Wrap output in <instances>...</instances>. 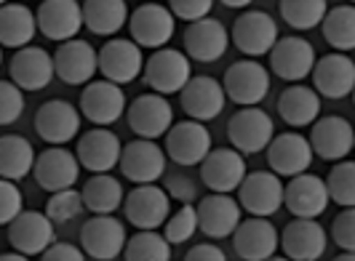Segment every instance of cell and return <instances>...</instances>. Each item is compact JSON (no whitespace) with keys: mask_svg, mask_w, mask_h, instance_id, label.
Segmentation results:
<instances>
[{"mask_svg":"<svg viewBox=\"0 0 355 261\" xmlns=\"http://www.w3.org/2000/svg\"><path fill=\"white\" fill-rule=\"evenodd\" d=\"M144 83L153 88L155 93H163V96H171V93H179L182 86L193 78V64L187 59V53L179 51V48H155L153 56L144 62Z\"/></svg>","mask_w":355,"mask_h":261,"instance_id":"obj_1","label":"cell"},{"mask_svg":"<svg viewBox=\"0 0 355 261\" xmlns=\"http://www.w3.org/2000/svg\"><path fill=\"white\" fill-rule=\"evenodd\" d=\"M128 33H131V40L139 46V48H163L171 37H174V30H177V19L174 14L160 6L155 0H147L139 8L128 11Z\"/></svg>","mask_w":355,"mask_h":261,"instance_id":"obj_2","label":"cell"},{"mask_svg":"<svg viewBox=\"0 0 355 261\" xmlns=\"http://www.w3.org/2000/svg\"><path fill=\"white\" fill-rule=\"evenodd\" d=\"M238 206L251 216H272L284 208V181L272 171H254L238 184Z\"/></svg>","mask_w":355,"mask_h":261,"instance_id":"obj_3","label":"cell"},{"mask_svg":"<svg viewBox=\"0 0 355 261\" xmlns=\"http://www.w3.org/2000/svg\"><path fill=\"white\" fill-rule=\"evenodd\" d=\"M225 96L238 107H254L270 93V72L257 59H241L225 72Z\"/></svg>","mask_w":355,"mask_h":261,"instance_id":"obj_4","label":"cell"},{"mask_svg":"<svg viewBox=\"0 0 355 261\" xmlns=\"http://www.w3.org/2000/svg\"><path fill=\"white\" fill-rule=\"evenodd\" d=\"M275 136L272 118L259 107H241L227 123V139L241 155H257L262 152L270 139Z\"/></svg>","mask_w":355,"mask_h":261,"instance_id":"obj_5","label":"cell"},{"mask_svg":"<svg viewBox=\"0 0 355 261\" xmlns=\"http://www.w3.org/2000/svg\"><path fill=\"white\" fill-rule=\"evenodd\" d=\"M125 226L112 213H94L86 224L80 226V248L86 259L112 261L123 253Z\"/></svg>","mask_w":355,"mask_h":261,"instance_id":"obj_6","label":"cell"},{"mask_svg":"<svg viewBox=\"0 0 355 261\" xmlns=\"http://www.w3.org/2000/svg\"><path fill=\"white\" fill-rule=\"evenodd\" d=\"M125 120L139 139H160L174 123V107L168 105L163 93L150 91L125 105Z\"/></svg>","mask_w":355,"mask_h":261,"instance_id":"obj_7","label":"cell"},{"mask_svg":"<svg viewBox=\"0 0 355 261\" xmlns=\"http://www.w3.org/2000/svg\"><path fill=\"white\" fill-rule=\"evenodd\" d=\"M123 213L137 229H158L171 213V197L158 187V181L137 184L123 197Z\"/></svg>","mask_w":355,"mask_h":261,"instance_id":"obj_8","label":"cell"},{"mask_svg":"<svg viewBox=\"0 0 355 261\" xmlns=\"http://www.w3.org/2000/svg\"><path fill=\"white\" fill-rule=\"evenodd\" d=\"M166 150L160 147L155 139H137L128 141L121 147V171L128 181L134 184H150V181H160V176L166 174Z\"/></svg>","mask_w":355,"mask_h":261,"instance_id":"obj_9","label":"cell"},{"mask_svg":"<svg viewBox=\"0 0 355 261\" xmlns=\"http://www.w3.org/2000/svg\"><path fill=\"white\" fill-rule=\"evenodd\" d=\"M209 150H211V134L206 123L190 118V120L171 123V128L166 131V157H171L179 168L198 165Z\"/></svg>","mask_w":355,"mask_h":261,"instance_id":"obj_10","label":"cell"},{"mask_svg":"<svg viewBox=\"0 0 355 261\" xmlns=\"http://www.w3.org/2000/svg\"><path fill=\"white\" fill-rule=\"evenodd\" d=\"M99 72V59H96V48L80 40V37H70L64 43H59V48L53 53V75L67 83V86H86L94 80V75Z\"/></svg>","mask_w":355,"mask_h":261,"instance_id":"obj_11","label":"cell"},{"mask_svg":"<svg viewBox=\"0 0 355 261\" xmlns=\"http://www.w3.org/2000/svg\"><path fill=\"white\" fill-rule=\"evenodd\" d=\"M267 53H270V70L275 72L281 80H286V83L304 80L313 72V64H315L313 43L297 35L278 37Z\"/></svg>","mask_w":355,"mask_h":261,"instance_id":"obj_12","label":"cell"},{"mask_svg":"<svg viewBox=\"0 0 355 261\" xmlns=\"http://www.w3.org/2000/svg\"><path fill=\"white\" fill-rule=\"evenodd\" d=\"M232 248L243 261L272 259L278 251V229L267 216H249L241 219L232 229Z\"/></svg>","mask_w":355,"mask_h":261,"instance_id":"obj_13","label":"cell"},{"mask_svg":"<svg viewBox=\"0 0 355 261\" xmlns=\"http://www.w3.org/2000/svg\"><path fill=\"white\" fill-rule=\"evenodd\" d=\"M99 59V72L105 75V80H112L118 86H128L142 75L144 59L142 48L134 40L125 37H112L96 51Z\"/></svg>","mask_w":355,"mask_h":261,"instance_id":"obj_14","label":"cell"},{"mask_svg":"<svg viewBox=\"0 0 355 261\" xmlns=\"http://www.w3.org/2000/svg\"><path fill=\"white\" fill-rule=\"evenodd\" d=\"M275 40H278V24L265 11H243L232 24L230 43H235V48L246 53L249 59L265 56Z\"/></svg>","mask_w":355,"mask_h":261,"instance_id":"obj_15","label":"cell"},{"mask_svg":"<svg viewBox=\"0 0 355 261\" xmlns=\"http://www.w3.org/2000/svg\"><path fill=\"white\" fill-rule=\"evenodd\" d=\"M125 112L123 88L112 80H89L80 93V115L94 125H112Z\"/></svg>","mask_w":355,"mask_h":261,"instance_id":"obj_16","label":"cell"},{"mask_svg":"<svg viewBox=\"0 0 355 261\" xmlns=\"http://www.w3.org/2000/svg\"><path fill=\"white\" fill-rule=\"evenodd\" d=\"M326 229L315 219H302L294 216V222L284 226V232L278 235V248H284L286 259L294 261H315L326 253Z\"/></svg>","mask_w":355,"mask_h":261,"instance_id":"obj_17","label":"cell"},{"mask_svg":"<svg viewBox=\"0 0 355 261\" xmlns=\"http://www.w3.org/2000/svg\"><path fill=\"white\" fill-rule=\"evenodd\" d=\"M227 43H230L227 27L219 19H196L184 30V53H187V59L200 62V64L219 62L227 51Z\"/></svg>","mask_w":355,"mask_h":261,"instance_id":"obj_18","label":"cell"},{"mask_svg":"<svg viewBox=\"0 0 355 261\" xmlns=\"http://www.w3.org/2000/svg\"><path fill=\"white\" fill-rule=\"evenodd\" d=\"M196 213H198V229L206 237H211V240L230 237L232 229L243 219L238 200L230 197L227 192H211V195L200 197L196 203Z\"/></svg>","mask_w":355,"mask_h":261,"instance_id":"obj_19","label":"cell"},{"mask_svg":"<svg viewBox=\"0 0 355 261\" xmlns=\"http://www.w3.org/2000/svg\"><path fill=\"white\" fill-rule=\"evenodd\" d=\"M265 150L270 171L286 176V179L307 171L310 163H313V147H310L307 136L297 134V131H286V134L272 136Z\"/></svg>","mask_w":355,"mask_h":261,"instance_id":"obj_20","label":"cell"},{"mask_svg":"<svg viewBox=\"0 0 355 261\" xmlns=\"http://www.w3.org/2000/svg\"><path fill=\"white\" fill-rule=\"evenodd\" d=\"M35 181L40 190L56 192L64 187H75L78 174H80V163L75 152L64 150V144H51L49 150H43L33 163Z\"/></svg>","mask_w":355,"mask_h":261,"instance_id":"obj_21","label":"cell"},{"mask_svg":"<svg viewBox=\"0 0 355 261\" xmlns=\"http://www.w3.org/2000/svg\"><path fill=\"white\" fill-rule=\"evenodd\" d=\"M35 131L46 144H70L80 131V109L64 99H49L37 107Z\"/></svg>","mask_w":355,"mask_h":261,"instance_id":"obj_22","label":"cell"},{"mask_svg":"<svg viewBox=\"0 0 355 261\" xmlns=\"http://www.w3.org/2000/svg\"><path fill=\"white\" fill-rule=\"evenodd\" d=\"M310 147L320 160H329V163H337L353 152L355 144V131L347 118L342 115H329V118H318L313 123V131H310Z\"/></svg>","mask_w":355,"mask_h":261,"instance_id":"obj_23","label":"cell"},{"mask_svg":"<svg viewBox=\"0 0 355 261\" xmlns=\"http://www.w3.org/2000/svg\"><path fill=\"white\" fill-rule=\"evenodd\" d=\"M179 96H182L184 112L193 120H200V123H209L214 118H219L222 109H225V102H227L222 83L216 78H211V75H193L182 86Z\"/></svg>","mask_w":355,"mask_h":261,"instance_id":"obj_24","label":"cell"},{"mask_svg":"<svg viewBox=\"0 0 355 261\" xmlns=\"http://www.w3.org/2000/svg\"><path fill=\"white\" fill-rule=\"evenodd\" d=\"M310 75L318 96H326V99H345L355 88V62L342 51L315 59Z\"/></svg>","mask_w":355,"mask_h":261,"instance_id":"obj_25","label":"cell"},{"mask_svg":"<svg viewBox=\"0 0 355 261\" xmlns=\"http://www.w3.org/2000/svg\"><path fill=\"white\" fill-rule=\"evenodd\" d=\"M200 165V181L206 184V190L211 192H235L241 179L246 176V160L243 155L232 147H219V150H209L206 157L198 163Z\"/></svg>","mask_w":355,"mask_h":261,"instance_id":"obj_26","label":"cell"},{"mask_svg":"<svg viewBox=\"0 0 355 261\" xmlns=\"http://www.w3.org/2000/svg\"><path fill=\"white\" fill-rule=\"evenodd\" d=\"M35 24L40 35L64 43L70 37H78L83 27V11L78 0H40L35 14Z\"/></svg>","mask_w":355,"mask_h":261,"instance_id":"obj_27","label":"cell"},{"mask_svg":"<svg viewBox=\"0 0 355 261\" xmlns=\"http://www.w3.org/2000/svg\"><path fill=\"white\" fill-rule=\"evenodd\" d=\"M6 226H8V243L24 256H40L46 245L53 240V222L46 216V210L40 213L21 208Z\"/></svg>","mask_w":355,"mask_h":261,"instance_id":"obj_28","label":"cell"},{"mask_svg":"<svg viewBox=\"0 0 355 261\" xmlns=\"http://www.w3.org/2000/svg\"><path fill=\"white\" fill-rule=\"evenodd\" d=\"M329 192L323 179L315 174H302L291 176V181L284 184V206L294 216H302V219H318L320 213H326L329 208Z\"/></svg>","mask_w":355,"mask_h":261,"instance_id":"obj_29","label":"cell"},{"mask_svg":"<svg viewBox=\"0 0 355 261\" xmlns=\"http://www.w3.org/2000/svg\"><path fill=\"white\" fill-rule=\"evenodd\" d=\"M75 157L80 168H86L91 174H110L121 160V139L105 125L91 128L78 139Z\"/></svg>","mask_w":355,"mask_h":261,"instance_id":"obj_30","label":"cell"},{"mask_svg":"<svg viewBox=\"0 0 355 261\" xmlns=\"http://www.w3.org/2000/svg\"><path fill=\"white\" fill-rule=\"evenodd\" d=\"M8 72L21 91H43L53 80V56L40 46H21L14 53Z\"/></svg>","mask_w":355,"mask_h":261,"instance_id":"obj_31","label":"cell"},{"mask_svg":"<svg viewBox=\"0 0 355 261\" xmlns=\"http://www.w3.org/2000/svg\"><path fill=\"white\" fill-rule=\"evenodd\" d=\"M278 112L286 125L307 128L320 118V96L310 86H288L278 96Z\"/></svg>","mask_w":355,"mask_h":261,"instance_id":"obj_32","label":"cell"},{"mask_svg":"<svg viewBox=\"0 0 355 261\" xmlns=\"http://www.w3.org/2000/svg\"><path fill=\"white\" fill-rule=\"evenodd\" d=\"M35 14L24 3H3L0 6V46L21 48L30 46L35 37Z\"/></svg>","mask_w":355,"mask_h":261,"instance_id":"obj_33","label":"cell"},{"mask_svg":"<svg viewBox=\"0 0 355 261\" xmlns=\"http://www.w3.org/2000/svg\"><path fill=\"white\" fill-rule=\"evenodd\" d=\"M83 27H89L94 35L112 37L121 33L128 21L125 0H83Z\"/></svg>","mask_w":355,"mask_h":261,"instance_id":"obj_34","label":"cell"},{"mask_svg":"<svg viewBox=\"0 0 355 261\" xmlns=\"http://www.w3.org/2000/svg\"><path fill=\"white\" fill-rule=\"evenodd\" d=\"M35 163V150L30 139L19 134H6L0 136V179L21 181L27 179Z\"/></svg>","mask_w":355,"mask_h":261,"instance_id":"obj_35","label":"cell"},{"mask_svg":"<svg viewBox=\"0 0 355 261\" xmlns=\"http://www.w3.org/2000/svg\"><path fill=\"white\" fill-rule=\"evenodd\" d=\"M83 208L91 213H115V210L123 206L125 190L123 184L110 174H94L83 184Z\"/></svg>","mask_w":355,"mask_h":261,"instance_id":"obj_36","label":"cell"},{"mask_svg":"<svg viewBox=\"0 0 355 261\" xmlns=\"http://www.w3.org/2000/svg\"><path fill=\"white\" fill-rule=\"evenodd\" d=\"M318 27L323 30L326 43H329L334 51L347 53L355 48V8L350 3L326 8V14H323Z\"/></svg>","mask_w":355,"mask_h":261,"instance_id":"obj_37","label":"cell"},{"mask_svg":"<svg viewBox=\"0 0 355 261\" xmlns=\"http://www.w3.org/2000/svg\"><path fill=\"white\" fill-rule=\"evenodd\" d=\"M121 256L125 261H168L171 259V243L158 229H139L134 237H125Z\"/></svg>","mask_w":355,"mask_h":261,"instance_id":"obj_38","label":"cell"},{"mask_svg":"<svg viewBox=\"0 0 355 261\" xmlns=\"http://www.w3.org/2000/svg\"><path fill=\"white\" fill-rule=\"evenodd\" d=\"M278 8L291 30L304 33L320 24V19L329 8V0H278Z\"/></svg>","mask_w":355,"mask_h":261,"instance_id":"obj_39","label":"cell"},{"mask_svg":"<svg viewBox=\"0 0 355 261\" xmlns=\"http://www.w3.org/2000/svg\"><path fill=\"white\" fill-rule=\"evenodd\" d=\"M329 200H334L342 208L355 206V163L353 160H337L334 168L329 171V176L323 179Z\"/></svg>","mask_w":355,"mask_h":261,"instance_id":"obj_40","label":"cell"},{"mask_svg":"<svg viewBox=\"0 0 355 261\" xmlns=\"http://www.w3.org/2000/svg\"><path fill=\"white\" fill-rule=\"evenodd\" d=\"M83 213V197L75 187H64V190L51 192L49 203H46V216L56 224H70Z\"/></svg>","mask_w":355,"mask_h":261,"instance_id":"obj_41","label":"cell"},{"mask_svg":"<svg viewBox=\"0 0 355 261\" xmlns=\"http://www.w3.org/2000/svg\"><path fill=\"white\" fill-rule=\"evenodd\" d=\"M163 237L171 245L187 243L193 235L198 232V213L193 203H182V208L168 213V219L163 222Z\"/></svg>","mask_w":355,"mask_h":261,"instance_id":"obj_42","label":"cell"},{"mask_svg":"<svg viewBox=\"0 0 355 261\" xmlns=\"http://www.w3.org/2000/svg\"><path fill=\"white\" fill-rule=\"evenodd\" d=\"M24 112V91L14 80H0V125L17 123Z\"/></svg>","mask_w":355,"mask_h":261,"instance_id":"obj_43","label":"cell"},{"mask_svg":"<svg viewBox=\"0 0 355 261\" xmlns=\"http://www.w3.org/2000/svg\"><path fill=\"white\" fill-rule=\"evenodd\" d=\"M160 179H163V190L168 197H174L179 203H196L198 200V184L187 171H168L166 168V174Z\"/></svg>","mask_w":355,"mask_h":261,"instance_id":"obj_44","label":"cell"},{"mask_svg":"<svg viewBox=\"0 0 355 261\" xmlns=\"http://www.w3.org/2000/svg\"><path fill=\"white\" fill-rule=\"evenodd\" d=\"M24 208V195L11 179H0V226H6Z\"/></svg>","mask_w":355,"mask_h":261,"instance_id":"obj_45","label":"cell"},{"mask_svg":"<svg viewBox=\"0 0 355 261\" xmlns=\"http://www.w3.org/2000/svg\"><path fill=\"white\" fill-rule=\"evenodd\" d=\"M331 237L342 251H355V206L342 208L331 224Z\"/></svg>","mask_w":355,"mask_h":261,"instance_id":"obj_46","label":"cell"},{"mask_svg":"<svg viewBox=\"0 0 355 261\" xmlns=\"http://www.w3.org/2000/svg\"><path fill=\"white\" fill-rule=\"evenodd\" d=\"M214 8V0H168V11L174 19L182 21H196V19L209 17Z\"/></svg>","mask_w":355,"mask_h":261,"instance_id":"obj_47","label":"cell"},{"mask_svg":"<svg viewBox=\"0 0 355 261\" xmlns=\"http://www.w3.org/2000/svg\"><path fill=\"white\" fill-rule=\"evenodd\" d=\"M40 259L43 261H83L86 259V253H83V248H78V245L72 243H49L46 245V251L40 253Z\"/></svg>","mask_w":355,"mask_h":261,"instance_id":"obj_48","label":"cell"},{"mask_svg":"<svg viewBox=\"0 0 355 261\" xmlns=\"http://www.w3.org/2000/svg\"><path fill=\"white\" fill-rule=\"evenodd\" d=\"M187 261H225L227 256H225V251L219 248V245L214 243H198L193 245L190 251H187V256H184Z\"/></svg>","mask_w":355,"mask_h":261,"instance_id":"obj_49","label":"cell"},{"mask_svg":"<svg viewBox=\"0 0 355 261\" xmlns=\"http://www.w3.org/2000/svg\"><path fill=\"white\" fill-rule=\"evenodd\" d=\"M222 6H227V8H249L254 0H219Z\"/></svg>","mask_w":355,"mask_h":261,"instance_id":"obj_50","label":"cell"},{"mask_svg":"<svg viewBox=\"0 0 355 261\" xmlns=\"http://www.w3.org/2000/svg\"><path fill=\"white\" fill-rule=\"evenodd\" d=\"M27 256L19 253V251H8V253H0V261H24Z\"/></svg>","mask_w":355,"mask_h":261,"instance_id":"obj_51","label":"cell"},{"mask_svg":"<svg viewBox=\"0 0 355 261\" xmlns=\"http://www.w3.org/2000/svg\"><path fill=\"white\" fill-rule=\"evenodd\" d=\"M0 64H3V46H0Z\"/></svg>","mask_w":355,"mask_h":261,"instance_id":"obj_52","label":"cell"},{"mask_svg":"<svg viewBox=\"0 0 355 261\" xmlns=\"http://www.w3.org/2000/svg\"><path fill=\"white\" fill-rule=\"evenodd\" d=\"M3 3H8V0H0V6H3Z\"/></svg>","mask_w":355,"mask_h":261,"instance_id":"obj_53","label":"cell"}]
</instances>
